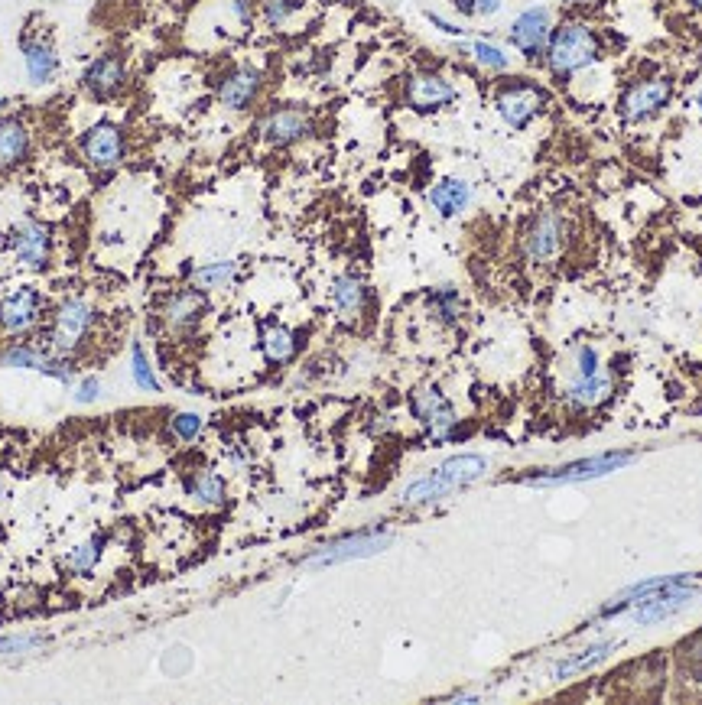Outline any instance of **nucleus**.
<instances>
[{"instance_id":"obj_22","label":"nucleus","mask_w":702,"mask_h":705,"mask_svg":"<svg viewBox=\"0 0 702 705\" xmlns=\"http://www.w3.org/2000/svg\"><path fill=\"white\" fill-rule=\"evenodd\" d=\"M23 49V65H26V75H30L33 85H49L52 78L59 72V56L46 39H23L20 43Z\"/></svg>"},{"instance_id":"obj_41","label":"nucleus","mask_w":702,"mask_h":705,"mask_svg":"<svg viewBox=\"0 0 702 705\" xmlns=\"http://www.w3.org/2000/svg\"><path fill=\"white\" fill-rule=\"evenodd\" d=\"M231 10H234V17H238L241 23H251V4H247V0H231Z\"/></svg>"},{"instance_id":"obj_21","label":"nucleus","mask_w":702,"mask_h":705,"mask_svg":"<svg viewBox=\"0 0 702 705\" xmlns=\"http://www.w3.org/2000/svg\"><path fill=\"white\" fill-rule=\"evenodd\" d=\"M332 306L338 312V319L355 322L364 316V306H368V290L358 277L351 273H342V277L332 280Z\"/></svg>"},{"instance_id":"obj_40","label":"nucleus","mask_w":702,"mask_h":705,"mask_svg":"<svg viewBox=\"0 0 702 705\" xmlns=\"http://www.w3.org/2000/svg\"><path fill=\"white\" fill-rule=\"evenodd\" d=\"M426 20L436 26V30H442L446 36H465V30L462 26H455V23H449V20H442V17H436V13H426Z\"/></svg>"},{"instance_id":"obj_34","label":"nucleus","mask_w":702,"mask_h":705,"mask_svg":"<svg viewBox=\"0 0 702 705\" xmlns=\"http://www.w3.org/2000/svg\"><path fill=\"white\" fill-rule=\"evenodd\" d=\"M472 56H475V62L481 65V69H488V72H504V69H507V56H504V49L485 43V39H478V43H472Z\"/></svg>"},{"instance_id":"obj_3","label":"nucleus","mask_w":702,"mask_h":705,"mask_svg":"<svg viewBox=\"0 0 702 705\" xmlns=\"http://www.w3.org/2000/svg\"><path fill=\"white\" fill-rule=\"evenodd\" d=\"M95 322H98V312L88 299H82V296L62 299L56 316H52V329H49L52 355H59V358L75 355V351L85 345L91 329H95Z\"/></svg>"},{"instance_id":"obj_9","label":"nucleus","mask_w":702,"mask_h":705,"mask_svg":"<svg viewBox=\"0 0 702 705\" xmlns=\"http://www.w3.org/2000/svg\"><path fill=\"white\" fill-rule=\"evenodd\" d=\"M696 598V585L693 579H683V582H673V585H663L654 595H647L637 602L634 608V621L637 624H657L663 618H673L676 611H683L689 602Z\"/></svg>"},{"instance_id":"obj_5","label":"nucleus","mask_w":702,"mask_h":705,"mask_svg":"<svg viewBox=\"0 0 702 705\" xmlns=\"http://www.w3.org/2000/svg\"><path fill=\"white\" fill-rule=\"evenodd\" d=\"M208 316V296L202 290H176L163 299L160 306V322L166 325L169 335H192Z\"/></svg>"},{"instance_id":"obj_18","label":"nucleus","mask_w":702,"mask_h":705,"mask_svg":"<svg viewBox=\"0 0 702 705\" xmlns=\"http://www.w3.org/2000/svg\"><path fill=\"white\" fill-rule=\"evenodd\" d=\"M312 134V117L299 108H277L260 121V137L273 147H290Z\"/></svg>"},{"instance_id":"obj_42","label":"nucleus","mask_w":702,"mask_h":705,"mask_svg":"<svg viewBox=\"0 0 702 705\" xmlns=\"http://www.w3.org/2000/svg\"><path fill=\"white\" fill-rule=\"evenodd\" d=\"M501 10V0H475V13H481V17H491V13H498Z\"/></svg>"},{"instance_id":"obj_28","label":"nucleus","mask_w":702,"mask_h":705,"mask_svg":"<svg viewBox=\"0 0 702 705\" xmlns=\"http://www.w3.org/2000/svg\"><path fill=\"white\" fill-rule=\"evenodd\" d=\"M608 650H611V641H602V644L585 647V650H579V654L566 657L563 663H556V667H553V676H556V680H569V676L592 670L595 663H602V660L608 657Z\"/></svg>"},{"instance_id":"obj_26","label":"nucleus","mask_w":702,"mask_h":705,"mask_svg":"<svg viewBox=\"0 0 702 705\" xmlns=\"http://www.w3.org/2000/svg\"><path fill=\"white\" fill-rule=\"evenodd\" d=\"M296 332L286 329V325H264V332H260V351H264V358L270 364H286L293 355H296Z\"/></svg>"},{"instance_id":"obj_2","label":"nucleus","mask_w":702,"mask_h":705,"mask_svg":"<svg viewBox=\"0 0 702 705\" xmlns=\"http://www.w3.org/2000/svg\"><path fill=\"white\" fill-rule=\"evenodd\" d=\"M598 59V36L592 33V26L585 23H566L553 30L550 46H546V65L556 75H572L582 72L585 65H592Z\"/></svg>"},{"instance_id":"obj_30","label":"nucleus","mask_w":702,"mask_h":705,"mask_svg":"<svg viewBox=\"0 0 702 705\" xmlns=\"http://www.w3.org/2000/svg\"><path fill=\"white\" fill-rule=\"evenodd\" d=\"M104 543H108V537H91L82 546H75V550L65 556V569L75 572V576H88V572L98 566Z\"/></svg>"},{"instance_id":"obj_16","label":"nucleus","mask_w":702,"mask_h":705,"mask_svg":"<svg viewBox=\"0 0 702 705\" xmlns=\"http://www.w3.org/2000/svg\"><path fill=\"white\" fill-rule=\"evenodd\" d=\"M494 108L511 127H527L543 111V95L533 85H507L494 95Z\"/></svg>"},{"instance_id":"obj_25","label":"nucleus","mask_w":702,"mask_h":705,"mask_svg":"<svg viewBox=\"0 0 702 705\" xmlns=\"http://www.w3.org/2000/svg\"><path fill=\"white\" fill-rule=\"evenodd\" d=\"M238 277V260H212V264H199L189 270V280L195 290H225L228 283H234Z\"/></svg>"},{"instance_id":"obj_19","label":"nucleus","mask_w":702,"mask_h":705,"mask_svg":"<svg viewBox=\"0 0 702 705\" xmlns=\"http://www.w3.org/2000/svg\"><path fill=\"white\" fill-rule=\"evenodd\" d=\"M260 88H264V72L254 69V65H238L231 69L218 85V101L225 104L228 111H244L257 101Z\"/></svg>"},{"instance_id":"obj_39","label":"nucleus","mask_w":702,"mask_h":705,"mask_svg":"<svg viewBox=\"0 0 702 705\" xmlns=\"http://www.w3.org/2000/svg\"><path fill=\"white\" fill-rule=\"evenodd\" d=\"M101 397V381L98 377H85L82 384H78V390H75V400L78 403H95Z\"/></svg>"},{"instance_id":"obj_32","label":"nucleus","mask_w":702,"mask_h":705,"mask_svg":"<svg viewBox=\"0 0 702 705\" xmlns=\"http://www.w3.org/2000/svg\"><path fill=\"white\" fill-rule=\"evenodd\" d=\"M130 377H134V384L140 390H150V394H160V381H156V374L150 368V358H147V351H143L140 345L130 348Z\"/></svg>"},{"instance_id":"obj_45","label":"nucleus","mask_w":702,"mask_h":705,"mask_svg":"<svg viewBox=\"0 0 702 705\" xmlns=\"http://www.w3.org/2000/svg\"><path fill=\"white\" fill-rule=\"evenodd\" d=\"M699 114H702V91H699Z\"/></svg>"},{"instance_id":"obj_24","label":"nucleus","mask_w":702,"mask_h":705,"mask_svg":"<svg viewBox=\"0 0 702 705\" xmlns=\"http://www.w3.org/2000/svg\"><path fill=\"white\" fill-rule=\"evenodd\" d=\"M30 153V130L17 117L0 121V166H17Z\"/></svg>"},{"instance_id":"obj_44","label":"nucleus","mask_w":702,"mask_h":705,"mask_svg":"<svg viewBox=\"0 0 702 705\" xmlns=\"http://www.w3.org/2000/svg\"><path fill=\"white\" fill-rule=\"evenodd\" d=\"M686 4L693 7V10H699V13H702V0H686Z\"/></svg>"},{"instance_id":"obj_47","label":"nucleus","mask_w":702,"mask_h":705,"mask_svg":"<svg viewBox=\"0 0 702 705\" xmlns=\"http://www.w3.org/2000/svg\"><path fill=\"white\" fill-rule=\"evenodd\" d=\"M0 494H4V485H0Z\"/></svg>"},{"instance_id":"obj_33","label":"nucleus","mask_w":702,"mask_h":705,"mask_svg":"<svg viewBox=\"0 0 702 705\" xmlns=\"http://www.w3.org/2000/svg\"><path fill=\"white\" fill-rule=\"evenodd\" d=\"M299 10H303V0H264V4H260L267 26H286Z\"/></svg>"},{"instance_id":"obj_29","label":"nucleus","mask_w":702,"mask_h":705,"mask_svg":"<svg viewBox=\"0 0 702 705\" xmlns=\"http://www.w3.org/2000/svg\"><path fill=\"white\" fill-rule=\"evenodd\" d=\"M189 498L202 507H221L225 504V481L215 472H195L189 481Z\"/></svg>"},{"instance_id":"obj_38","label":"nucleus","mask_w":702,"mask_h":705,"mask_svg":"<svg viewBox=\"0 0 702 705\" xmlns=\"http://www.w3.org/2000/svg\"><path fill=\"white\" fill-rule=\"evenodd\" d=\"M576 368H579V377H589V374H595L598 368H602V364H598V355L592 348H579L576 351Z\"/></svg>"},{"instance_id":"obj_20","label":"nucleus","mask_w":702,"mask_h":705,"mask_svg":"<svg viewBox=\"0 0 702 705\" xmlns=\"http://www.w3.org/2000/svg\"><path fill=\"white\" fill-rule=\"evenodd\" d=\"M4 368H23V371H39V374H46L52 377V381H59V384H69L72 381V368H69V361L59 358V355H43L39 348L33 345H13L4 351Z\"/></svg>"},{"instance_id":"obj_36","label":"nucleus","mask_w":702,"mask_h":705,"mask_svg":"<svg viewBox=\"0 0 702 705\" xmlns=\"http://www.w3.org/2000/svg\"><path fill=\"white\" fill-rule=\"evenodd\" d=\"M43 644V637H4L0 641V657H23Z\"/></svg>"},{"instance_id":"obj_4","label":"nucleus","mask_w":702,"mask_h":705,"mask_svg":"<svg viewBox=\"0 0 702 705\" xmlns=\"http://www.w3.org/2000/svg\"><path fill=\"white\" fill-rule=\"evenodd\" d=\"M563 244H566V221L553 208L540 212L524 231V254L533 264H550L563 251Z\"/></svg>"},{"instance_id":"obj_27","label":"nucleus","mask_w":702,"mask_h":705,"mask_svg":"<svg viewBox=\"0 0 702 705\" xmlns=\"http://www.w3.org/2000/svg\"><path fill=\"white\" fill-rule=\"evenodd\" d=\"M608 397H611V374L602 368L589 377H579V381L569 387V400L579 403V407H595V403H602Z\"/></svg>"},{"instance_id":"obj_43","label":"nucleus","mask_w":702,"mask_h":705,"mask_svg":"<svg viewBox=\"0 0 702 705\" xmlns=\"http://www.w3.org/2000/svg\"><path fill=\"white\" fill-rule=\"evenodd\" d=\"M452 4H455V10H459V13H465V17H472V13H475V0H452Z\"/></svg>"},{"instance_id":"obj_37","label":"nucleus","mask_w":702,"mask_h":705,"mask_svg":"<svg viewBox=\"0 0 702 705\" xmlns=\"http://www.w3.org/2000/svg\"><path fill=\"white\" fill-rule=\"evenodd\" d=\"M683 660L689 663V667H693V673L702 680V634H696L693 641L683 644Z\"/></svg>"},{"instance_id":"obj_12","label":"nucleus","mask_w":702,"mask_h":705,"mask_svg":"<svg viewBox=\"0 0 702 705\" xmlns=\"http://www.w3.org/2000/svg\"><path fill=\"white\" fill-rule=\"evenodd\" d=\"M394 543L390 533H358V537H348V540H338L325 550L306 556L303 563L306 566H335V563H348V559H364V556H374L387 550Z\"/></svg>"},{"instance_id":"obj_31","label":"nucleus","mask_w":702,"mask_h":705,"mask_svg":"<svg viewBox=\"0 0 702 705\" xmlns=\"http://www.w3.org/2000/svg\"><path fill=\"white\" fill-rule=\"evenodd\" d=\"M426 306H429V312H433V319L446 322V325H452L455 319L462 316V296L455 293L452 286H439V290L429 293Z\"/></svg>"},{"instance_id":"obj_10","label":"nucleus","mask_w":702,"mask_h":705,"mask_svg":"<svg viewBox=\"0 0 702 705\" xmlns=\"http://www.w3.org/2000/svg\"><path fill=\"white\" fill-rule=\"evenodd\" d=\"M410 410H413L416 420L429 429V436L433 439H449L455 423H459L455 420L452 403L446 400V394H442L439 387H420L416 390V394L410 397Z\"/></svg>"},{"instance_id":"obj_23","label":"nucleus","mask_w":702,"mask_h":705,"mask_svg":"<svg viewBox=\"0 0 702 705\" xmlns=\"http://www.w3.org/2000/svg\"><path fill=\"white\" fill-rule=\"evenodd\" d=\"M468 202H472V186L462 179H439L433 189H429V205L436 208L442 218H455L465 212Z\"/></svg>"},{"instance_id":"obj_6","label":"nucleus","mask_w":702,"mask_h":705,"mask_svg":"<svg viewBox=\"0 0 702 705\" xmlns=\"http://www.w3.org/2000/svg\"><path fill=\"white\" fill-rule=\"evenodd\" d=\"M550 36H553V13L546 7H527L520 17L511 23V46L517 52H524L527 59H540L546 56V46H550Z\"/></svg>"},{"instance_id":"obj_11","label":"nucleus","mask_w":702,"mask_h":705,"mask_svg":"<svg viewBox=\"0 0 702 705\" xmlns=\"http://www.w3.org/2000/svg\"><path fill=\"white\" fill-rule=\"evenodd\" d=\"M670 95H673L670 78H650V82L634 85L628 95L621 98V117H624L628 124L650 121V117L667 108Z\"/></svg>"},{"instance_id":"obj_46","label":"nucleus","mask_w":702,"mask_h":705,"mask_svg":"<svg viewBox=\"0 0 702 705\" xmlns=\"http://www.w3.org/2000/svg\"><path fill=\"white\" fill-rule=\"evenodd\" d=\"M569 4H585V0H569Z\"/></svg>"},{"instance_id":"obj_14","label":"nucleus","mask_w":702,"mask_h":705,"mask_svg":"<svg viewBox=\"0 0 702 705\" xmlns=\"http://www.w3.org/2000/svg\"><path fill=\"white\" fill-rule=\"evenodd\" d=\"M39 316H43V299L30 286L0 299V329L7 335H26L36 329Z\"/></svg>"},{"instance_id":"obj_17","label":"nucleus","mask_w":702,"mask_h":705,"mask_svg":"<svg viewBox=\"0 0 702 705\" xmlns=\"http://www.w3.org/2000/svg\"><path fill=\"white\" fill-rule=\"evenodd\" d=\"M455 101V85L449 82L446 75H436V72H416L410 82H407V104L413 111L429 114V111H439L446 104Z\"/></svg>"},{"instance_id":"obj_1","label":"nucleus","mask_w":702,"mask_h":705,"mask_svg":"<svg viewBox=\"0 0 702 705\" xmlns=\"http://www.w3.org/2000/svg\"><path fill=\"white\" fill-rule=\"evenodd\" d=\"M485 472H488V462L481 459V455H455V459H446L439 468H433L426 478H416L413 485H407V491H403V504L442 501V498H449L452 491L478 481Z\"/></svg>"},{"instance_id":"obj_13","label":"nucleus","mask_w":702,"mask_h":705,"mask_svg":"<svg viewBox=\"0 0 702 705\" xmlns=\"http://www.w3.org/2000/svg\"><path fill=\"white\" fill-rule=\"evenodd\" d=\"M82 85L91 98L98 101H111L114 95H121V88L127 85V65L117 52H104L95 62L88 65L82 75Z\"/></svg>"},{"instance_id":"obj_8","label":"nucleus","mask_w":702,"mask_h":705,"mask_svg":"<svg viewBox=\"0 0 702 705\" xmlns=\"http://www.w3.org/2000/svg\"><path fill=\"white\" fill-rule=\"evenodd\" d=\"M82 156L88 160L91 169L98 173H111L114 166H121L124 160V134L121 127L111 121H101L82 137Z\"/></svg>"},{"instance_id":"obj_15","label":"nucleus","mask_w":702,"mask_h":705,"mask_svg":"<svg viewBox=\"0 0 702 705\" xmlns=\"http://www.w3.org/2000/svg\"><path fill=\"white\" fill-rule=\"evenodd\" d=\"M10 247H13V257H17L26 270H43V267H49L52 238H49V228H43L39 221H23V225L13 228Z\"/></svg>"},{"instance_id":"obj_35","label":"nucleus","mask_w":702,"mask_h":705,"mask_svg":"<svg viewBox=\"0 0 702 705\" xmlns=\"http://www.w3.org/2000/svg\"><path fill=\"white\" fill-rule=\"evenodd\" d=\"M202 433V416L199 413H176L173 416V436L182 439V442H189Z\"/></svg>"},{"instance_id":"obj_7","label":"nucleus","mask_w":702,"mask_h":705,"mask_svg":"<svg viewBox=\"0 0 702 705\" xmlns=\"http://www.w3.org/2000/svg\"><path fill=\"white\" fill-rule=\"evenodd\" d=\"M634 459L631 452H608V455H595V459H585V462H572L566 468H553V472H543V475H530L527 485H569V481H589L598 475H611L618 472L621 465H628Z\"/></svg>"}]
</instances>
